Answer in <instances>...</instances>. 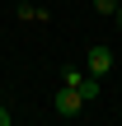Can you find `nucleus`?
<instances>
[{
    "instance_id": "nucleus-4",
    "label": "nucleus",
    "mask_w": 122,
    "mask_h": 126,
    "mask_svg": "<svg viewBox=\"0 0 122 126\" xmlns=\"http://www.w3.org/2000/svg\"><path fill=\"white\" fill-rule=\"evenodd\" d=\"M94 9H99V14H113V9H118V0H94Z\"/></svg>"
},
{
    "instance_id": "nucleus-1",
    "label": "nucleus",
    "mask_w": 122,
    "mask_h": 126,
    "mask_svg": "<svg viewBox=\"0 0 122 126\" xmlns=\"http://www.w3.org/2000/svg\"><path fill=\"white\" fill-rule=\"evenodd\" d=\"M85 108H89V98H85L80 89H66V84H61V89L52 94V112H56V117H80Z\"/></svg>"
},
{
    "instance_id": "nucleus-2",
    "label": "nucleus",
    "mask_w": 122,
    "mask_h": 126,
    "mask_svg": "<svg viewBox=\"0 0 122 126\" xmlns=\"http://www.w3.org/2000/svg\"><path fill=\"white\" fill-rule=\"evenodd\" d=\"M61 84H66V89H80L89 103L99 98V79H94L89 70H75V65H66V70H61Z\"/></svg>"
},
{
    "instance_id": "nucleus-6",
    "label": "nucleus",
    "mask_w": 122,
    "mask_h": 126,
    "mask_svg": "<svg viewBox=\"0 0 122 126\" xmlns=\"http://www.w3.org/2000/svg\"><path fill=\"white\" fill-rule=\"evenodd\" d=\"M113 23H118V28H122V5H118V9H113Z\"/></svg>"
},
{
    "instance_id": "nucleus-5",
    "label": "nucleus",
    "mask_w": 122,
    "mask_h": 126,
    "mask_svg": "<svg viewBox=\"0 0 122 126\" xmlns=\"http://www.w3.org/2000/svg\"><path fill=\"white\" fill-rule=\"evenodd\" d=\"M0 126H14V112H9L5 103H0Z\"/></svg>"
},
{
    "instance_id": "nucleus-3",
    "label": "nucleus",
    "mask_w": 122,
    "mask_h": 126,
    "mask_svg": "<svg viewBox=\"0 0 122 126\" xmlns=\"http://www.w3.org/2000/svg\"><path fill=\"white\" fill-rule=\"evenodd\" d=\"M85 65H89V75L99 79V75H108V70L118 65V56H113V47H103V42H94V47H89V56H85Z\"/></svg>"
}]
</instances>
